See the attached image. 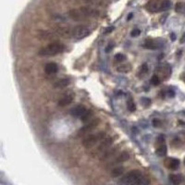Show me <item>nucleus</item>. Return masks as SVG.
Listing matches in <instances>:
<instances>
[{"instance_id":"1","label":"nucleus","mask_w":185,"mask_h":185,"mask_svg":"<svg viewBox=\"0 0 185 185\" xmlns=\"http://www.w3.org/2000/svg\"><path fill=\"white\" fill-rule=\"evenodd\" d=\"M120 182L123 184H148L150 183V181L146 178H143L142 173L138 169H134V170L129 172L126 174L123 178H121Z\"/></svg>"},{"instance_id":"2","label":"nucleus","mask_w":185,"mask_h":185,"mask_svg":"<svg viewBox=\"0 0 185 185\" xmlns=\"http://www.w3.org/2000/svg\"><path fill=\"white\" fill-rule=\"evenodd\" d=\"M65 50V45L60 42H53L49 44H47L45 47L40 49L39 55L40 56H56L58 54L62 53Z\"/></svg>"},{"instance_id":"3","label":"nucleus","mask_w":185,"mask_h":185,"mask_svg":"<svg viewBox=\"0 0 185 185\" xmlns=\"http://www.w3.org/2000/svg\"><path fill=\"white\" fill-rule=\"evenodd\" d=\"M106 137V133L101 132L98 133L96 134H92L86 137L84 140L82 141V145L85 147L86 149H91L99 142V141H103Z\"/></svg>"},{"instance_id":"4","label":"nucleus","mask_w":185,"mask_h":185,"mask_svg":"<svg viewBox=\"0 0 185 185\" xmlns=\"http://www.w3.org/2000/svg\"><path fill=\"white\" fill-rule=\"evenodd\" d=\"M90 34H91V31H90L89 27H87L85 25H78L71 30L72 36L78 40L83 39V38L88 36Z\"/></svg>"},{"instance_id":"5","label":"nucleus","mask_w":185,"mask_h":185,"mask_svg":"<svg viewBox=\"0 0 185 185\" xmlns=\"http://www.w3.org/2000/svg\"><path fill=\"white\" fill-rule=\"evenodd\" d=\"M113 142H114V138H112V137L105 138L104 140L102 141V143H100L95 150H92L91 152V156L92 157H95V156L99 155V154H101L102 152L106 151L107 148L110 147L111 144L113 143Z\"/></svg>"},{"instance_id":"6","label":"nucleus","mask_w":185,"mask_h":185,"mask_svg":"<svg viewBox=\"0 0 185 185\" xmlns=\"http://www.w3.org/2000/svg\"><path fill=\"white\" fill-rule=\"evenodd\" d=\"M88 112V110L85 109L84 106H75L73 109L71 110V114L73 117H76V118H80L82 119V117L86 115V113Z\"/></svg>"},{"instance_id":"7","label":"nucleus","mask_w":185,"mask_h":185,"mask_svg":"<svg viewBox=\"0 0 185 185\" xmlns=\"http://www.w3.org/2000/svg\"><path fill=\"white\" fill-rule=\"evenodd\" d=\"M98 122H99V120H98V119H97V120H94V121L90 122L88 125L84 126L82 129H81V130H80V132H79V135H84V134H86V133H90L91 130H94V129L96 127V125L98 124Z\"/></svg>"},{"instance_id":"8","label":"nucleus","mask_w":185,"mask_h":185,"mask_svg":"<svg viewBox=\"0 0 185 185\" xmlns=\"http://www.w3.org/2000/svg\"><path fill=\"white\" fill-rule=\"evenodd\" d=\"M160 5L159 0H150L146 5V9L150 12H156L160 10Z\"/></svg>"},{"instance_id":"9","label":"nucleus","mask_w":185,"mask_h":185,"mask_svg":"<svg viewBox=\"0 0 185 185\" xmlns=\"http://www.w3.org/2000/svg\"><path fill=\"white\" fill-rule=\"evenodd\" d=\"M165 165L169 169H173V170H175V169H177L180 166V160L176 159V158H168L165 161Z\"/></svg>"},{"instance_id":"10","label":"nucleus","mask_w":185,"mask_h":185,"mask_svg":"<svg viewBox=\"0 0 185 185\" xmlns=\"http://www.w3.org/2000/svg\"><path fill=\"white\" fill-rule=\"evenodd\" d=\"M58 71V65L56 63H53V62L47 63V64L45 65V67H44V71L47 73V74H50V75L57 73Z\"/></svg>"},{"instance_id":"11","label":"nucleus","mask_w":185,"mask_h":185,"mask_svg":"<svg viewBox=\"0 0 185 185\" xmlns=\"http://www.w3.org/2000/svg\"><path fill=\"white\" fill-rule=\"evenodd\" d=\"M68 15H69V17L73 19L74 20H81L84 18V16L80 11V9H71L68 12Z\"/></svg>"},{"instance_id":"12","label":"nucleus","mask_w":185,"mask_h":185,"mask_svg":"<svg viewBox=\"0 0 185 185\" xmlns=\"http://www.w3.org/2000/svg\"><path fill=\"white\" fill-rule=\"evenodd\" d=\"M72 101H73V97L71 95H67V96H64L63 98H61L58 104L59 106H66L69 104H71Z\"/></svg>"},{"instance_id":"13","label":"nucleus","mask_w":185,"mask_h":185,"mask_svg":"<svg viewBox=\"0 0 185 185\" xmlns=\"http://www.w3.org/2000/svg\"><path fill=\"white\" fill-rule=\"evenodd\" d=\"M69 84V80L68 79H61L57 81L55 83H54V87L60 89V88H65Z\"/></svg>"},{"instance_id":"14","label":"nucleus","mask_w":185,"mask_h":185,"mask_svg":"<svg viewBox=\"0 0 185 185\" xmlns=\"http://www.w3.org/2000/svg\"><path fill=\"white\" fill-rule=\"evenodd\" d=\"M167 152H168V149H167V146H166L165 143H160L159 146H158V147L157 148V150H156L157 155L159 156V157H165L167 155Z\"/></svg>"},{"instance_id":"15","label":"nucleus","mask_w":185,"mask_h":185,"mask_svg":"<svg viewBox=\"0 0 185 185\" xmlns=\"http://www.w3.org/2000/svg\"><path fill=\"white\" fill-rule=\"evenodd\" d=\"M169 181H170L173 184L178 185V184L182 182V176L181 175L171 174V175H169Z\"/></svg>"},{"instance_id":"16","label":"nucleus","mask_w":185,"mask_h":185,"mask_svg":"<svg viewBox=\"0 0 185 185\" xmlns=\"http://www.w3.org/2000/svg\"><path fill=\"white\" fill-rule=\"evenodd\" d=\"M123 171H124V168L123 167H117L112 169L111 171V176L114 177V178H118V177L121 176L123 174Z\"/></svg>"},{"instance_id":"17","label":"nucleus","mask_w":185,"mask_h":185,"mask_svg":"<svg viewBox=\"0 0 185 185\" xmlns=\"http://www.w3.org/2000/svg\"><path fill=\"white\" fill-rule=\"evenodd\" d=\"M143 47L146 48V49H157L158 46L157 44V43L154 41V40H147V41H145L144 44H143Z\"/></svg>"},{"instance_id":"18","label":"nucleus","mask_w":185,"mask_h":185,"mask_svg":"<svg viewBox=\"0 0 185 185\" xmlns=\"http://www.w3.org/2000/svg\"><path fill=\"white\" fill-rule=\"evenodd\" d=\"M175 11L180 14H185V3L178 2L175 5Z\"/></svg>"},{"instance_id":"19","label":"nucleus","mask_w":185,"mask_h":185,"mask_svg":"<svg viewBox=\"0 0 185 185\" xmlns=\"http://www.w3.org/2000/svg\"><path fill=\"white\" fill-rule=\"evenodd\" d=\"M130 69H132V67H130V64H124V65H120L117 68V71L120 72V73H127L129 72Z\"/></svg>"},{"instance_id":"20","label":"nucleus","mask_w":185,"mask_h":185,"mask_svg":"<svg viewBox=\"0 0 185 185\" xmlns=\"http://www.w3.org/2000/svg\"><path fill=\"white\" fill-rule=\"evenodd\" d=\"M147 72H148V66H147V64H143V66L140 68V71L138 72V76L141 77V78H143V76H145L146 74H147Z\"/></svg>"},{"instance_id":"21","label":"nucleus","mask_w":185,"mask_h":185,"mask_svg":"<svg viewBox=\"0 0 185 185\" xmlns=\"http://www.w3.org/2000/svg\"><path fill=\"white\" fill-rule=\"evenodd\" d=\"M170 7H171V2L169 1V0H164L160 5V10H163V11L168 10Z\"/></svg>"},{"instance_id":"22","label":"nucleus","mask_w":185,"mask_h":185,"mask_svg":"<svg viewBox=\"0 0 185 185\" xmlns=\"http://www.w3.org/2000/svg\"><path fill=\"white\" fill-rule=\"evenodd\" d=\"M129 157H130L129 153H127V152H122L120 155L119 156V157L117 158V160H116V162H124V161L128 160Z\"/></svg>"},{"instance_id":"23","label":"nucleus","mask_w":185,"mask_h":185,"mask_svg":"<svg viewBox=\"0 0 185 185\" xmlns=\"http://www.w3.org/2000/svg\"><path fill=\"white\" fill-rule=\"evenodd\" d=\"M127 109H128L129 111H130V112L135 111V109H136V106H135L134 102L133 101L132 99H130L129 101H128V103H127Z\"/></svg>"},{"instance_id":"24","label":"nucleus","mask_w":185,"mask_h":185,"mask_svg":"<svg viewBox=\"0 0 185 185\" xmlns=\"http://www.w3.org/2000/svg\"><path fill=\"white\" fill-rule=\"evenodd\" d=\"M161 82L160 81V78H159V76L158 75H154L152 77V79H151V83L153 84V85H159Z\"/></svg>"},{"instance_id":"25","label":"nucleus","mask_w":185,"mask_h":185,"mask_svg":"<svg viewBox=\"0 0 185 185\" xmlns=\"http://www.w3.org/2000/svg\"><path fill=\"white\" fill-rule=\"evenodd\" d=\"M115 59L117 61H123L126 59V57L123 55V54H117V55H115Z\"/></svg>"},{"instance_id":"26","label":"nucleus","mask_w":185,"mask_h":185,"mask_svg":"<svg viewBox=\"0 0 185 185\" xmlns=\"http://www.w3.org/2000/svg\"><path fill=\"white\" fill-rule=\"evenodd\" d=\"M140 34H141V31H140V30H138V29H134L130 34H132V36H133V37H136V36H138V35Z\"/></svg>"},{"instance_id":"27","label":"nucleus","mask_w":185,"mask_h":185,"mask_svg":"<svg viewBox=\"0 0 185 185\" xmlns=\"http://www.w3.org/2000/svg\"><path fill=\"white\" fill-rule=\"evenodd\" d=\"M153 125L155 126V127H160V125H161V121L158 120V119H154V120H153Z\"/></svg>"},{"instance_id":"28","label":"nucleus","mask_w":185,"mask_h":185,"mask_svg":"<svg viewBox=\"0 0 185 185\" xmlns=\"http://www.w3.org/2000/svg\"><path fill=\"white\" fill-rule=\"evenodd\" d=\"M114 30V27H107L106 29V31L104 32V34H109V33H111L112 31Z\"/></svg>"},{"instance_id":"29","label":"nucleus","mask_w":185,"mask_h":185,"mask_svg":"<svg viewBox=\"0 0 185 185\" xmlns=\"http://www.w3.org/2000/svg\"><path fill=\"white\" fill-rule=\"evenodd\" d=\"M113 46H114L113 44H109V45H107V47L106 48V53H109V52L110 50H112V48H113Z\"/></svg>"},{"instance_id":"30","label":"nucleus","mask_w":185,"mask_h":185,"mask_svg":"<svg viewBox=\"0 0 185 185\" xmlns=\"http://www.w3.org/2000/svg\"><path fill=\"white\" fill-rule=\"evenodd\" d=\"M143 101L145 102V105H146V106H148V105L151 103L150 100H149V99H146V98H143Z\"/></svg>"},{"instance_id":"31","label":"nucleus","mask_w":185,"mask_h":185,"mask_svg":"<svg viewBox=\"0 0 185 185\" xmlns=\"http://www.w3.org/2000/svg\"><path fill=\"white\" fill-rule=\"evenodd\" d=\"M133 17V13H130V14H129V16H128V20H130Z\"/></svg>"},{"instance_id":"32","label":"nucleus","mask_w":185,"mask_h":185,"mask_svg":"<svg viewBox=\"0 0 185 185\" xmlns=\"http://www.w3.org/2000/svg\"><path fill=\"white\" fill-rule=\"evenodd\" d=\"M184 42H185V34L182 36V38L181 39V43H184Z\"/></svg>"},{"instance_id":"33","label":"nucleus","mask_w":185,"mask_h":185,"mask_svg":"<svg viewBox=\"0 0 185 185\" xmlns=\"http://www.w3.org/2000/svg\"><path fill=\"white\" fill-rule=\"evenodd\" d=\"M171 39H172L173 41L176 39V38H175V34H171Z\"/></svg>"}]
</instances>
